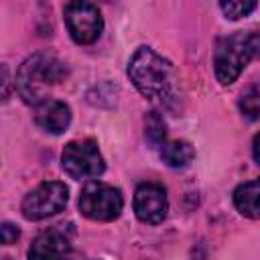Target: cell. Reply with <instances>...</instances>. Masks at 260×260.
I'll return each instance as SVG.
<instances>
[{
	"label": "cell",
	"mask_w": 260,
	"mask_h": 260,
	"mask_svg": "<svg viewBox=\"0 0 260 260\" xmlns=\"http://www.w3.org/2000/svg\"><path fill=\"white\" fill-rule=\"evenodd\" d=\"M146 138L154 146H162L167 142V124L158 112H148L146 116Z\"/></svg>",
	"instance_id": "obj_14"
},
{
	"label": "cell",
	"mask_w": 260,
	"mask_h": 260,
	"mask_svg": "<svg viewBox=\"0 0 260 260\" xmlns=\"http://www.w3.org/2000/svg\"><path fill=\"white\" fill-rule=\"evenodd\" d=\"M35 124L49 134H61L71 124V110L65 102L45 100L35 110Z\"/></svg>",
	"instance_id": "obj_10"
},
{
	"label": "cell",
	"mask_w": 260,
	"mask_h": 260,
	"mask_svg": "<svg viewBox=\"0 0 260 260\" xmlns=\"http://www.w3.org/2000/svg\"><path fill=\"white\" fill-rule=\"evenodd\" d=\"M28 260H75L69 236L57 228L39 234L28 248Z\"/></svg>",
	"instance_id": "obj_9"
},
{
	"label": "cell",
	"mask_w": 260,
	"mask_h": 260,
	"mask_svg": "<svg viewBox=\"0 0 260 260\" xmlns=\"http://www.w3.org/2000/svg\"><path fill=\"white\" fill-rule=\"evenodd\" d=\"M128 77L148 100L173 108L177 98V75L173 65L150 47H140L128 63Z\"/></svg>",
	"instance_id": "obj_1"
},
{
	"label": "cell",
	"mask_w": 260,
	"mask_h": 260,
	"mask_svg": "<svg viewBox=\"0 0 260 260\" xmlns=\"http://www.w3.org/2000/svg\"><path fill=\"white\" fill-rule=\"evenodd\" d=\"M132 207L142 223H160L169 211L165 187L158 183H140L134 191Z\"/></svg>",
	"instance_id": "obj_8"
},
{
	"label": "cell",
	"mask_w": 260,
	"mask_h": 260,
	"mask_svg": "<svg viewBox=\"0 0 260 260\" xmlns=\"http://www.w3.org/2000/svg\"><path fill=\"white\" fill-rule=\"evenodd\" d=\"M69 199V189L61 181H45L28 191L22 199L20 211L28 221H39L59 213Z\"/></svg>",
	"instance_id": "obj_6"
},
{
	"label": "cell",
	"mask_w": 260,
	"mask_h": 260,
	"mask_svg": "<svg viewBox=\"0 0 260 260\" xmlns=\"http://www.w3.org/2000/svg\"><path fill=\"white\" fill-rule=\"evenodd\" d=\"M69 73L67 65L53 53L41 51L30 55L16 73V91L26 104H43L45 89L53 83H59Z\"/></svg>",
	"instance_id": "obj_3"
},
{
	"label": "cell",
	"mask_w": 260,
	"mask_h": 260,
	"mask_svg": "<svg viewBox=\"0 0 260 260\" xmlns=\"http://www.w3.org/2000/svg\"><path fill=\"white\" fill-rule=\"evenodd\" d=\"M124 207L122 193L106 183L91 181L81 189L79 195V209L87 219L93 221H114L120 217Z\"/></svg>",
	"instance_id": "obj_4"
},
{
	"label": "cell",
	"mask_w": 260,
	"mask_h": 260,
	"mask_svg": "<svg viewBox=\"0 0 260 260\" xmlns=\"http://www.w3.org/2000/svg\"><path fill=\"white\" fill-rule=\"evenodd\" d=\"M61 167L75 181L98 179L106 169L104 156H102L95 140H89V138L69 142L61 154Z\"/></svg>",
	"instance_id": "obj_5"
},
{
	"label": "cell",
	"mask_w": 260,
	"mask_h": 260,
	"mask_svg": "<svg viewBox=\"0 0 260 260\" xmlns=\"http://www.w3.org/2000/svg\"><path fill=\"white\" fill-rule=\"evenodd\" d=\"M260 57V30H238L221 37L213 51V69L221 85L234 83L252 59Z\"/></svg>",
	"instance_id": "obj_2"
},
{
	"label": "cell",
	"mask_w": 260,
	"mask_h": 260,
	"mask_svg": "<svg viewBox=\"0 0 260 260\" xmlns=\"http://www.w3.org/2000/svg\"><path fill=\"white\" fill-rule=\"evenodd\" d=\"M65 26L77 45H91L104 30V18L91 2H69L63 8Z\"/></svg>",
	"instance_id": "obj_7"
},
{
	"label": "cell",
	"mask_w": 260,
	"mask_h": 260,
	"mask_svg": "<svg viewBox=\"0 0 260 260\" xmlns=\"http://www.w3.org/2000/svg\"><path fill=\"white\" fill-rule=\"evenodd\" d=\"M18 236H20V232H18V228H16L14 223H10V221H4V223H2V228H0V238H2V244H4V246L14 244V242L18 240Z\"/></svg>",
	"instance_id": "obj_16"
},
{
	"label": "cell",
	"mask_w": 260,
	"mask_h": 260,
	"mask_svg": "<svg viewBox=\"0 0 260 260\" xmlns=\"http://www.w3.org/2000/svg\"><path fill=\"white\" fill-rule=\"evenodd\" d=\"M219 8L225 14V18L238 20L242 16H248L256 8V2L254 0H228V2H219Z\"/></svg>",
	"instance_id": "obj_15"
},
{
	"label": "cell",
	"mask_w": 260,
	"mask_h": 260,
	"mask_svg": "<svg viewBox=\"0 0 260 260\" xmlns=\"http://www.w3.org/2000/svg\"><path fill=\"white\" fill-rule=\"evenodd\" d=\"M252 154H254L256 165L260 167V132L254 136V142H252Z\"/></svg>",
	"instance_id": "obj_17"
},
{
	"label": "cell",
	"mask_w": 260,
	"mask_h": 260,
	"mask_svg": "<svg viewBox=\"0 0 260 260\" xmlns=\"http://www.w3.org/2000/svg\"><path fill=\"white\" fill-rule=\"evenodd\" d=\"M4 260H12V258H4Z\"/></svg>",
	"instance_id": "obj_18"
},
{
	"label": "cell",
	"mask_w": 260,
	"mask_h": 260,
	"mask_svg": "<svg viewBox=\"0 0 260 260\" xmlns=\"http://www.w3.org/2000/svg\"><path fill=\"white\" fill-rule=\"evenodd\" d=\"M234 205L244 217H250V219L260 217V177L236 187Z\"/></svg>",
	"instance_id": "obj_11"
},
{
	"label": "cell",
	"mask_w": 260,
	"mask_h": 260,
	"mask_svg": "<svg viewBox=\"0 0 260 260\" xmlns=\"http://www.w3.org/2000/svg\"><path fill=\"white\" fill-rule=\"evenodd\" d=\"M158 154L162 162L173 169H183L195 158V150L187 140H169L158 148Z\"/></svg>",
	"instance_id": "obj_12"
},
{
	"label": "cell",
	"mask_w": 260,
	"mask_h": 260,
	"mask_svg": "<svg viewBox=\"0 0 260 260\" xmlns=\"http://www.w3.org/2000/svg\"><path fill=\"white\" fill-rule=\"evenodd\" d=\"M240 112L248 120H260V81L250 85L242 95H240Z\"/></svg>",
	"instance_id": "obj_13"
}]
</instances>
